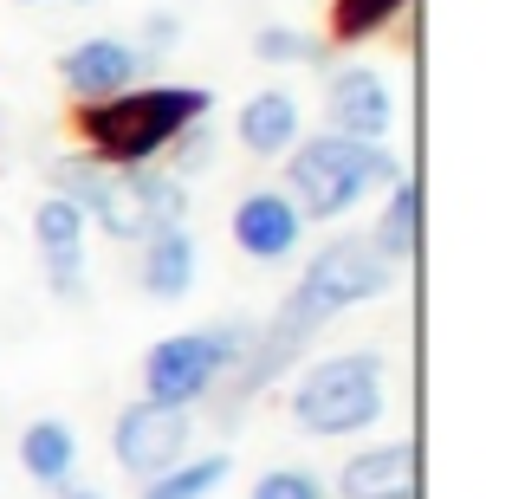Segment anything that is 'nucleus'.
<instances>
[{"label":"nucleus","instance_id":"nucleus-1","mask_svg":"<svg viewBox=\"0 0 512 499\" xmlns=\"http://www.w3.org/2000/svg\"><path fill=\"white\" fill-rule=\"evenodd\" d=\"M389 292H396V266L363 234H331L325 247L305 260V273L292 279V292L273 305V318L253 325L247 357H240L234 376L221 383L227 389V422H234L247 402H260L273 383H286L331 318L357 312V305H376V299H389Z\"/></svg>","mask_w":512,"mask_h":499},{"label":"nucleus","instance_id":"nucleus-2","mask_svg":"<svg viewBox=\"0 0 512 499\" xmlns=\"http://www.w3.org/2000/svg\"><path fill=\"white\" fill-rule=\"evenodd\" d=\"M46 188L65 195L104 240H117V247H137L156 227L188 221V182H175L163 163L117 169V163H98L91 150H65V156H52Z\"/></svg>","mask_w":512,"mask_h":499},{"label":"nucleus","instance_id":"nucleus-3","mask_svg":"<svg viewBox=\"0 0 512 499\" xmlns=\"http://www.w3.org/2000/svg\"><path fill=\"white\" fill-rule=\"evenodd\" d=\"M201 117H214L208 85L143 78V85L117 91V98H104V104H78L72 130H78V150H91L98 163L143 169V163H163V150L188 124H201Z\"/></svg>","mask_w":512,"mask_h":499},{"label":"nucleus","instance_id":"nucleus-4","mask_svg":"<svg viewBox=\"0 0 512 499\" xmlns=\"http://www.w3.org/2000/svg\"><path fill=\"white\" fill-rule=\"evenodd\" d=\"M396 175H402V156L389 143H357V137H338V130H312V137H299L279 156V188L305 214V227L357 214Z\"/></svg>","mask_w":512,"mask_h":499},{"label":"nucleus","instance_id":"nucleus-5","mask_svg":"<svg viewBox=\"0 0 512 499\" xmlns=\"http://www.w3.org/2000/svg\"><path fill=\"white\" fill-rule=\"evenodd\" d=\"M286 383V415L312 441H357L389 415V357L370 344L299 363Z\"/></svg>","mask_w":512,"mask_h":499},{"label":"nucleus","instance_id":"nucleus-6","mask_svg":"<svg viewBox=\"0 0 512 499\" xmlns=\"http://www.w3.org/2000/svg\"><path fill=\"white\" fill-rule=\"evenodd\" d=\"M247 318H214V325H188L169 331L143 350V402H163V409H188L221 396V383L234 376V363L247 357Z\"/></svg>","mask_w":512,"mask_h":499},{"label":"nucleus","instance_id":"nucleus-7","mask_svg":"<svg viewBox=\"0 0 512 499\" xmlns=\"http://www.w3.org/2000/svg\"><path fill=\"white\" fill-rule=\"evenodd\" d=\"M318 111H325V130L338 137H357V143H389L396 137V85H389L383 65L370 59H344L325 72V91H318Z\"/></svg>","mask_w":512,"mask_h":499},{"label":"nucleus","instance_id":"nucleus-8","mask_svg":"<svg viewBox=\"0 0 512 499\" xmlns=\"http://www.w3.org/2000/svg\"><path fill=\"white\" fill-rule=\"evenodd\" d=\"M182 454H195V415L188 409H163V402H124L111 422V461L130 480H156L163 467H175Z\"/></svg>","mask_w":512,"mask_h":499},{"label":"nucleus","instance_id":"nucleus-9","mask_svg":"<svg viewBox=\"0 0 512 499\" xmlns=\"http://www.w3.org/2000/svg\"><path fill=\"white\" fill-rule=\"evenodd\" d=\"M33 253H39V273H46L52 299L59 305H85V286H91V221L65 195H52V188L33 201Z\"/></svg>","mask_w":512,"mask_h":499},{"label":"nucleus","instance_id":"nucleus-10","mask_svg":"<svg viewBox=\"0 0 512 499\" xmlns=\"http://www.w3.org/2000/svg\"><path fill=\"white\" fill-rule=\"evenodd\" d=\"M143 78H150V59H143L137 39H124V33H85L59 52V85H65L72 104H104V98H117V91L143 85Z\"/></svg>","mask_w":512,"mask_h":499},{"label":"nucleus","instance_id":"nucleus-11","mask_svg":"<svg viewBox=\"0 0 512 499\" xmlns=\"http://www.w3.org/2000/svg\"><path fill=\"white\" fill-rule=\"evenodd\" d=\"M227 240L253 266H286L305 247V214L292 208L286 188H247L234 201V214H227Z\"/></svg>","mask_w":512,"mask_h":499},{"label":"nucleus","instance_id":"nucleus-12","mask_svg":"<svg viewBox=\"0 0 512 499\" xmlns=\"http://www.w3.org/2000/svg\"><path fill=\"white\" fill-rule=\"evenodd\" d=\"M422 493V454L415 441H370V448L344 454L331 499H415Z\"/></svg>","mask_w":512,"mask_h":499},{"label":"nucleus","instance_id":"nucleus-13","mask_svg":"<svg viewBox=\"0 0 512 499\" xmlns=\"http://www.w3.org/2000/svg\"><path fill=\"white\" fill-rule=\"evenodd\" d=\"M299 137H305V104L292 98L286 85H266V91H253V98H240L234 143L253 156V163H279Z\"/></svg>","mask_w":512,"mask_h":499},{"label":"nucleus","instance_id":"nucleus-14","mask_svg":"<svg viewBox=\"0 0 512 499\" xmlns=\"http://www.w3.org/2000/svg\"><path fill=\"white\" fill-rule=\"evenodd\" d=\"M195 279H201V247H195V234H188V221L156 227L150 240H137V286L150 292L156 305H182L188 292H195Z\"/></svg>","mask_w":512,"mask_h":499},{"label":"nucleus","instance_id":"nucleus-15","mask_svg":"<svg viewBox=\"0 0 512 499\" xmlns=\"http://www.w3.org/2000/svg\"><path fill=\"white\" fill-rule=\"evenodd\" d=\"M363 240H370L396 273L415 266V253H422V175H415V169H402L396 182L376 195V221H370Z\"/></svg>","mask_w":512,"mask_h":499},{"label":"nucleus","instance_id":"nucleus-16","mask_svg":"<svg viewBox=\"0 0 512 499\" xmlns=\"http://www.w3.org/2000/svg\"><path fill=\"white\" fill-rule=\"evenodd\" d=\"M13 454H20V474L33 480V487H59V480L78 474V428L65 422V415H33V422L20 428V441H13Z\"/></svg>","mask_w":512,"mask_h":499},{"label":"nucleus","instance_id":"nucleus-17","mask_svg":"<svg viewBox=\"0 0 512 499\" xmlns=\"http://www.w3.org/2000/svg\"><path fill=\"white\" fill-rule=\"evenodd\" d=\"M409 7L415 0H331L325 7V46H344V52L370 46V39H383L389 26L409 20Z\"/></svg>","mask_w":512,"mask_h":499},{"label":"nucleus","instance_id":"nucleus-18","mask_svg":"<svg viewBox=\"0 0 512 499\" xmlns=\"http://www.w3.org/2000/svg\"><path fill=\"white\" fill-rule=\"evenodd\" d=\"M227 480H234V454L208 448V454H182V461L163 467L156 480H143L137 499H214Z\"/></svg>","mask_w":512,"mask_h":499},{"label":"nucleus","instance_id":"nucleus-19","mask_svg":"<svg viewBox=\"0 0 512 499\" xmlns=\"http://www.w3.org/2000/svg\"><path fill=\"white\" fill-rule=\"evenodd\" d=\"M253 59L273 65V72H286V65H325V39L305 33V26L273 20V26H253Z\"/></svg>","mask_w":512,"mask_h":499},{"label":"nucleus","instance_id":"nucleus-20","mask_svg":"<svg viewBox=\"0 0 512 499\" xmlns=\"http://www.w3.org/2000/svg\"><path fill=\"white\" fill-rule=\"evenodd\" d=\"M214 156H221V130H214V117H201V124H188L182 137L163 150V169L175 182H195V175L214 169Z\"/></svg>","mask_w":512,"mask_h":499},{"label":"nucleus","instance_id":"nucleus-21","mask_svg":"<svg viewBox=\"0 0 512 499\" xmlns=\"http://www.w3.org/2000/svg\"><path fill=\"white\" fill-rule=\"evenodd\" d=\"M247 499H331V487L312 474V467H266Z\"/></svg>","mask_w":512,"mask_h":499},{"label":"nucleus","instance_id":"nucleus-22","mask_svg":"<svg viewBox=\"0 0 512 499\" xmlns=\"http://www.w3.org/2000/svg\"><path fill=\"white\" fill-rule=\"evenodd\" d=\"M182 46V20L175 13H143V26H137V52L143 59H163V52Z\"/></svg>","mask_w":512,"mask_h":499},{"label":"nucleus","instance_id":"nucleus-23","mask_svg":"<svg viewBox=\"0 0 512 499\" xmlns=\"http://www.w3.org/2000/svg\"><path fill=\"white\" fill-rule=\"evenodd\" d=\"M52 499H111V493H104V487H91V480H59V487H52Z\"/></svg>","mask_w":512,"mask_h":499},{"label":"nucleus","instance_id":"nucleus-24","mask_svg":"<svg viewBox=\"0 0 512 499\" xmlns=\"http://www.w3.org/2000/svg\"><path fill=\"white\" fill-rule=\"evenodd\" d=\"M26 7H39V0H26Z\"/></svg>","mask_w":512,"mask_h":499}]
</instances>
